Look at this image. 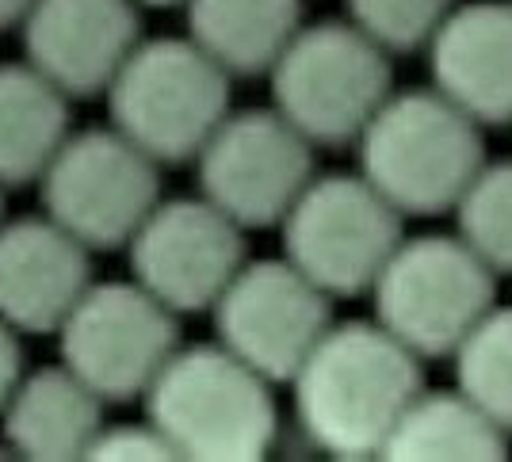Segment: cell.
Returning <instances> with one entry per match:
<instances>
[{
  "mask_svg": "<svg viewBox=\"0 0 512 462\" xmlns=\"http://www.w3.org/2000/svg\"><path fill=\"white\" fill-rule=\"evenodd\" d=\"M31 4H35V0H0V31L20 27V20L31 12Z\"/></svg>",
  "mask_w": 512,
  "mask_h": 462,
  "instance_id": "d4e9b609",
  "label": "cell"
},
{
  "mask_svg": "<svg viewBox=\"0 0 512 462\" xmlns=\"http://www.w3.org/2000/svg\"><path fill=\"white\" fill-rule=\"evenodd\" d=\"M23 375V348H20V333L12 325L0 321V409L12 394V386L20 382Z\"/></svg>",
  "mask_w": 512,
  "mask_h": 462,
  "instance_id": "cb8c5ba5",
  "label": "cell"
},
{
  "mask_svg": "<svg viewBox=\"0 0 512 462\" xmlns=\"http://www.w3.org/2000/svg\"><path fill=\"white\" fill-rule=\"evenodd\" d=\"M88 459L153 462V459H172V451L150 420H142V424H104L96 432L92 447H88Z\"/></svg>",
  "mask_w": 512,
  "mask_h": 462,
  "instance_id": "603a6c76",
  "label": "cell"
},
{
  "mask_svg": "<svg viewBox=\"0 0 512 462\" xmlns=\"http://www.w3.org/2000/svg\"><path fill=\"white\" fill-rule=\"evenodd\" d=\"M455 390L512 436V306H493L451 352Z\"/></svg>",
  "mask_w": 512,
  "mask_h": 462,
  "instance_id": "ffe728a7",
  "label": "cell"
},
{
  "mask_svg": "<svg viewBox=\"0 0 512 462\" xmlns=\"http://www.w3.org/2000/svg\"><path fill=\"white\" fill-rule=\"evenodd\" d=\"M302 440L333 459H379L409 401L421 394V359L375 321L329 325L291 375Z\"/></svg>",
  "mask_w": 512,
  "mask_h": 462,
  "instance_id": "6da1fadb",
  "label": "cell"
},
{
  "mask_svg": "<svg viewBox=\"0 0 512 462\" xmlns=\"http://www.w3.org/2000/svg\"><path fill=\"white\" fill-rule=\"evenodd\" d=\"M111 126L161 168L188 165L230 107V77L192 39H142L104 88Z\"/></svg>",
  "mask_w": 512,
  "mask_h": 462,
  "instance_id": "277c9868",
  "label": "cell"
},
{
  "mask_svg": "<svg viewBox=\"0 0 512 462\" xmlns=\"http://www.w3.org/2000/svg\"><path fill=\"white\" fill-rule=\"evenodd\" d=\"M138 401L172 459L253 462L279 440L272 382L222 344H180Z\"/></svg>",
  "mask_w": 512,
  "mask_h": 462,
  "instance_id": "7a4b0ae2",
  "label": "cell"
},
{
  "mask_svg": "<svg viewBox=\"0 0 512 462\" xmlns=\"http://www.w3.org/2000/svg\"><path fill=\"white\" fill-rule=\"evenodd\" d=\"M211 314L218 344L276 386L291 382L333 325V298L287 260H245Z\"/></svg>",
  "mask_w": 512,
  "mask_h": 462,
  "instance_id": "8fae6325",
  "label": "cell"
},
{
  "mask_svg": "<svg viewBox=\"0 0 512 462\" xmlns=\"http://www.w3.org/2000/svg\"><path fill=\"white\" fill-rule=\"evenodd\" d=\"M199 195L241 230H272L314 180V146L276 107L230 111L195 153Z\"/></svg>",
  "mask_w": 512,
  "mask_h": 462,
  "instance_id": "30bf717a",
  "label": "cell"
},
{
  "mask_svg": "<svg viewBox=\"0 0 512 462\" xmlns=\"http://www.w3.org/2000/svg\"><path fill=\"white\" fill-rule=\"evenodd\" d=\"M138 8H184V0H134Z\"/></svg>",
  "mask_w": 512,
  "mask_h": 462,
  "instance_id": "484cf974",
  "label": "cell"
},
{
  "mask_svg": "<svg viewBox=\"0 0 512 462\" xmlns=\"http://www.w3.org/2000/svg\"><path fill=\"white\" fill-rule=\"evenodd\" d=\"M180 348V317L130 283H88L58 325L62 367L96 398L134 401Z\"/></svg>",
  "mask_w": 512,
  "mask_h": 462,
  "instance_id": "9c48e42d",
  "label": "cell"
},
{
  "mask_svg": "<svg viewBox=\"0 0 512 462\" xmlns=\"http://www.w3.org/2000/svg\"><path fill=\"white\" fill-rule=\"evenodd\" d=\"M348 23L375 42L383 54L425 50L455 0H344Z\"/></svg>",
  "mask_w": 512,
  "mask_h": 462,
  "instance_id": "7402d4cb",
  "label": "cell"
},
{
  "mask_svg": "<svg viewBox=\"0 0 512 462\" xmlns=\"http://www.w3.org/2000/svg\"><path fill=\"white\" fill-rule=\"evenodd\" d=\"M455 237L493 275H512V161H486L455 199Z\"/></svg>",
  "mask_w": 512,
  "mask_h": 462,
  "instance_id": "44dd1931",
  "label": "cell"
},
{
  "mask_svg": "<svg viewBox=\"0 0 512 462\" xmlns=\"http://www.w3.org/2000/svg\"><path fill=\"white\" fill-rule=\"evenodd\" d=\"M188 39L230 81L268 77L302 27V0H184Z\"/></svg>",
  "mask_w": 512,
  "mask_h": 462,
  "instance_id": "e0dca14e",
  "label": "cell"
},
{
  "mask_svg": "<svg viewBox=\"0 0 512 462\" xmlns=\"http://www.w3.org/2000/svg\"><path fill=\"white\" fill-rule=\"evenodd\" d=\"M509 4H512V0H509Z\"/></svg>",
  "mask_w": 512,
  "mask_h": 462,
  "instance_id": "83f0119b",
  "label": "cell"
},
{
  "mask_svg": "<svg viewBox=\"0 0 512 462\" xmlns=\"http://www.w3.org/2000/svg\"><path fill=\"white\" fill-rule=\"evenodd\" d=\"M432 88L478 126L512 123V4L451 8L425 46Z\"/></svg>",
  "mask_w": 512,
  "mask_h": 462,
  "instance_id": "9a60e30c",
  "label": "cell"
},
{
  "mask_svg": "<svg viewBox=\"0 0 512 462\" xmlns=\"http://www.w3.org/2000/svg\"><path fill=\"white\" fill-rule=\"evenodd\" d=\"M360 176L402 218L448 214L486 165L482 126L436 88L390 92L356 138Z\"/></svg>",
  "mask_w": 512,
  "mask_h": 462,
  "instance_id": "3957f363",
  "label": "cell"
},
{
  "mask_svg": "<svg viewBox=\"0 0 512 462\" xmlns=\"http://www.w3.org/2000/svg\"><path fill=\"white\" fill-rule=\"evenodd\" d=\"M272 107L314 149L356 146L363 126L394 92L390 54L352 23H302L268 69Z\"/></svg>",
  "mask_w": 512,
  "mask_h": 462,
  "instance_id": "5b68a950",
  "label": "cell"
},
{
  "mask_svg": "<svg viewBox=\"0 0 512 462\" xmlns=\"http://www.w3.org/2000/svg\"><path fill=\"white\" fill-rule=\"evenodd\" d=\"M130 279L176 317L211 314L218 294L245 264V230L203 195L157 199L123 245Z\"/></svg>",
  "mask_w": 512,
  "mask_h": 462,
  "instance_id": "7c38bea8",
  "label": "cell"
},
{
  "mask_svg": "<svg viewBox=\"0 0 512 462\" xmlns=\"http://www.w3.org/2000/svg\"><path fill=\"white\" fill-rule=\"evenodd\" d=\"M100 428L104 401L62 363L39 367L31 375L23 371L0 409V443L16 459H88Z\"/></svg>",
  "mask_w": 512,
  "mask_h": 462,
  "instance_id": "2e32d148",
  "label": "cell"
},
{
  "mask_svg": "<svg viewBox=\"0 0 512 462\" xmlns=\"http://www.w3.org/2000/svg\"><path fill=\"white\" fill-rule=\"evenodd\" d=\"M505 432L459 390H425L402 409L379 459L390 462H497L505 459Z\"/></svg>",
  "mask_w": 512,
  "mask_h": 462,
  "instance_id": "d6986e66",
  "label": "cell"
},
{
  "mask_svg": "<svg viewBox=\"0 0 512 462\" xmlns=\"http://www.w3.org/2000/svg\"><path fill=\"white\" fill-rule=\"evenodd\" d=\"M0 222H4V188H0Z\"/></svg>",
  "mask_w": 512,
  "mask_h": 462,
  "instance_id": "4316f807",
  "label": "cell"
},
{
  "mask_svg": "<svg viewBox=\"0 0 512 462\" xmlns=\"http://www.w3.org/2000/svg\"><path fill=\"white\" fill-rule=\"evenodd\" d=\"M43 214L88 252L123 249L161 199V165L115 126L69 130L35 180Z\"/></svg>",
  "mask_w": 512,
  "mask_h": 462,
  "instance_id": "ba28073f",
  "label": "cell"
},
{
  "mask_svg": "<svg viewBox=\"0 0 512 462\" xmlns=\"http://www.w3.org/2000/svg\"><path fill=\"white\" fill-rule=\"evenodd\" d=\"M497 275L459 237H402L371 287L375 325L417 359H451L493 310Z\"/></svg>",
  "mask_w": 512,
  "mask_h": 462,
  "instance_id": "8992f818",
  "label": "cell"
},
{
  "mask_svg": "<svg viewBox=\"0 0 512 462\" xmlns=\"http://www.w3.org/2000/svg\"><path fill=\"white\" fill-rule=\"evenodd\" d=\"M69 134V96L27 62L0 65V188L35 184Z\"/></svg>",
  "mask_w": 512,
  "mask_h": 462,
  "instance_id": "ac0fdd59",
  "label": "cell"
},
{
  "mask_svg": "<svg viewBox=\"0 0 512 462\" xmlns=\"http://www.w3.org/2000/svg\"><path fill=\"white\" fill-rule=\"evenodd\" d=\"M92 283V252L50 222L27 214L0 222V321L16 333H58Z\"/></svg>",
  "mask_w": 512,
  "mask_h": 462,
  "instance_id": "5bb4252c",
  "label": "cell"
},
{
  "mask_svg": "<svg viewBox=\"0 0 512 462\" xmlns=\"http://www.w3.org/2000/svg\"><path fill=\"white\" fill-rule=\"evenodd\" d=\"M20 31L23 62L69 100H88L142 42V16L134 0H35Z\"/></svg>",
  "mask_w": 512,
  "mask_h": 462,
  "instance_id": "4fadbf2b",
  "label": "cell"
},
{
  "mask_svg": "<svg viewBox=\"0 0 512 462\" xmlns=\"http://www.w3.org/2000/svg\"><path fill=\"white\" fill-rule=\"evenodd\" d=\"M283 260L329 298H360L402 245V214L363 176H314L279 222Z\"/></svg>",
  "mask_w": 512,
  "mask_h": 462,
  "instance_id": "52a82bcc",
  "label": "cell"
}]
</instances>
